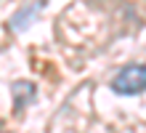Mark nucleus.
<instances>
[{
	"label": "nucleus",
	"instance_id": "nucleus-2",
	"mask_svg": "<svg viewBox=\"0 0 146 133\" xmlns=\"http://www.w3.org/2000/svg\"><path fill=\"white\" fill-rule=\"evenodd\" d=\"M42 5H45V0H32V3H24L19 11L11 16V21H8V24H11V29H13V32H24L32 21L37 19V13L42 11Z\"/></svg>",
	"mask_w": 146,
	"mask_h": 133
},
{
	"label": "nucleus",
	"instance_id": "nucleus-3",
	"mask_svg": "<svg viewBox=\"0 0 146 133\" xmlns=\"http://www.w3.org/2000/svg\"><path fill=\"white\" fill-rule=\"evenodd\" d=\"M11 93H13V109L21 112L24 106H27V101H32V96H35V85L32 83H24V80H16V83L11 85Z\"/></svg>",
	"mask_w": 146,
	"mask_h": 133
},
{
	"label": "nucleus",
	"instance_id": "nucleus-1",
	"mask_svg": "<svg viewBox=\"0 0 146 133\" xmlns=\"http://www.w3.org/2000/svg\"><path fill=\"white\" fill-rule=\"evenodd\" d=\"M111 91L119 96H138L146 91V64H127L111 77Z\"/></svg>",
	"mask_w": 146,
	"mask_h": 133
}]
</instances>
